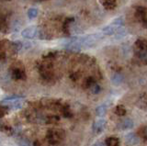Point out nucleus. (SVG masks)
Returning <instances> with one entry per match:
<instances>
[{
  "mask_svg": "<svg viewBox=\"0 0 147 146\" xmlns=\"http://www.w3.org/2000/svg\"><path fill=\"white\" fill-rule=\"evenodd\" d=\"M92 146H106L104 143H101V141H96V143H95Z\"/></svg>",
  "mask_w": 147,
  "mask_h": 146,
  "instance_id": "19",
  "label": "nucleus"
},
{
  "mask_svg": "<svg viewBox=\"0 0 147 146\" xmlns=\"http://www.w3.org/2000/svg\"><path fill=\"white\" fill-rule=\"evenodd\" d=\"M101 38H102V34L101 33H95V34L86 35V36H83V37L77 38V42L81 45L92 46V45H94Z\"/></svg>",
  "mask_w": 147,
  "mask_h": 146,
  "instance_id": "1",
  "label": "nucleus"
},
{
  "mask_svg": "<svg viewBox=\"0 0 147 146\" xmlns=\"http://www.w3.org/2000/svg\"><path fill=\"white\" fill-rule=\"evenodd\" d=\"M13 76H14V78H16V79H21L23 75H22V72L20 71V70H16V71H14L13 73Z\"/></svg>",
  "mask_w": 147,
  "mask_h": 146,
  "instance_id": "18",
  "label": "nucleus"
},
{
  "mask_svg": "<svg viewBox=\"0 0 147 146\" xmlns=\"http://www.w3.org/2000/svg\"><path fill=\"white\" fill-rule=\"evenodd\" d=\"M90 90H91V92L93 93V94H98L100 92L101 88H100V86L98 84H95L94 85L91 86V89Z\"/></svg>",
  "mask_w": 147,
  "mask_h": 146,
  "instance_id": "15",
  "label": "nucleus"
},
{
  "mask_svg": "<svg viewBox=\"0 0 147 146\" xmlns=\"http://www.w3.org/2000/svg\"><path fill=\"white\" fill-rule=\"evenodd\" d=\"M116 113L118 114V115H119V116H123L124 114L126 113V110H125V108H124L122 106H119L116 108Z\"/></svg>",
  "mask_w": 147,
  "mask_h": 146,
  "instance_id": "16",
  "label": "nucleus"
},
{
  "mask_svg": "<svg viewBox=\"0 0 147 146\" xmlns=\"http://www.w3.org/2000/svg\"><path fill=\"white\" fill-rule=\"evenodd\" d=\"M123 24H124V20L122 17H117V19H115L111 23H110V25L116 27V28H121V27L123 26Z\"/></svg>",
  "mask_w": 147,
  "mask_h": 146,
  "instance_id": "9",
  "label": "nucleus"
},
{
  "mask_svg": "<svg viewBox=\"0 0 147 146\" xmlns=\"http://www.w3.org/2000/svg\"><path fill=\"white\" fill-rule=\"evenodd\" d=\"M133 127V121L131 120V118H125L123 120L121 124H119V128L121 130H129V129H131Z\"/></svg>",
  "mask_w": 147,
  "mask_h": 146,
  "instance_id": "6",
  "label": "nucleus"
},
{
  "mask_svg": "<svg viewBox=\"0 0 147 146\" xmlns=\"http://www.w3.org/2000/svg\"><path fill=\"white\" fill-rule=\"evenodd\" d=\"M33 146H40V143H38V141H36L33 143Z\"/></svg>",
  "mask_w": 147,
  "mask_h": 146,
  "instance_id": "21",
  "label": "nucleus"
},
{
  "mask_svg": "<svg viewBox=\"0 0 147 146\" xmlns=\"http://www.w3.org/2000/svg\"><path fill=\"white\" fill-rule=\"evenodd\" d=\"M107 110H108L107 105L106 104L100 105V106H98L96 108V116H98V117H104L106 115V113H107Z\"/></svg>",
  "mask_w": 147,
  "mask_h": 146,
  "instance_id": "7",
  "label": "nucleus"
},
{
  "mask_svg": "<svg viewBox=\"0 0 147 146\" xmlns=\"http://www.w3.org/2000/svg\"><path fill=\"white\" fill-rule=\"evenodd\" d=\"M21 97L20 96H7L6 98H4L2 100V103H5V102H11V101H15V100H18L20 99Z\"/></svg>",
  "mask_w": 147,
  "mask_h": 146,
  "instance_id": "13",
  "label": "nucleus"
},
{
  "mask_svg": "<svg viewBox=\"0 0 147 146\" xmlns=\"http://www.w3.org/2000/svg\"><path fill=\"white\" fill-rule=\"evenodd\" d=\"M106 123H107V121H106V120H104V118L96 120L93 124V131L95 133H100V132L105 129Z\"/></svg>",
  "mask_w": 147,
  "mask_h": 146,
  "instance_id": "3",
  "label": "nucleus"
},
{
  "mask_svg": "<svg viewBox=\"0 0 147 146\" xmlns=\"http://www.w3.org/2000/svg\"><path fill=\"white\" fill-rule=\"evenodd\" d=\"M4 115H5V111H4V110H2V109L0 108V118H1Z\"/></svg>",
  "mask_w": 147,
  "mask_h": 146,
  "instance_id": "20",
  "label": "nucleus"
},
{
  "mask_svg": "<svg viewBox=\"0 0 147 146\" xmlns=\"http://www.w3.org/2000/svg\"><path fill=\"white\" fill-rule=\"evenodd\" d=\"M118 28H116V27H114L112 25H107L105 26L104 28L102 29V32L106 35H114L115 32H116Z\"/></svg>",
  "mask_w": 147,
  "mask_h": 146,
  "instance_id": "8",
  "label": "nucleus"
},
{
  "mask_svg": "<svg viewBox=\"0 0 147 146\" xmlns=\"http://www.w3.org/2000/svg\"><path fill=\"white\" fill-rule=\"evenodd\" d=\"M125 140L126 141L131 145H136L139 143V138L134 134V133H128L126 136H125Z\"/></svg>",
  "mask_w": 147,
  "mask_h": 146,
  "instance_id": "4",
  "label": "nucleus"
},
{
  "mask_svg": "<svg viewBox=\"0 0 147 146\" xmlns=\"http://www.w3.org/2000/svg\"><path fill=\"white\" fill-rule=\"evenodd\" d=\"M27 15H28V17H29V20H34L35 17L38 16V10L34 7H31L28 10Z\"/></svg>",
  "mask_w": 147,
  "mask_h": 146,
  "instance_id": "10",
  "label": "nucleus"
},
{
  "mask_svg": "<svg viewBox=\"0 0 147 146\" xmlns=\"http://www.w3.org/2000/svg\"><path fill=\"white\" fill-rule=\"evenodd\" d=\"M106 146H119V141L116 138H109L106 141Z\"/></svg>",
  "mask_w": 147,
  "mask_h": 146,
  "instance_id": "12",
  "label": "nucleus"
},
{
  "mask_svg": "<svg viewBox=\"0 0 147 146\" xmlns=\"http://www.w3.org/2000/svg\"><path fill=\"white\" fill-rule=\"evenodd\" d=\"M21 106H22V103L20 101H18V99L15 100V101H11L10 107L12 109H18V108H21Z\"/></svg>",
  "mask_w": 147,
  "mask_h": 146,
  "instance_id": "14",
  "label": "nucleus"
},
{
  "mask_svg": "<svg viewBox=\"0 0 147 146\" xmlns=\"http://www.w3.org/2000/svg\"><path fill=\"white\" fill-rule=\"evenodd\" d=\"M125 35H126V30H124L122 27H121V28H118L117 30H116V32H115V37H116V39L123 38Z\"/></svg>",
  "mask_w": 147,
  "mask_h": 146,
  "instance_id": "11",
  "label": "nucleus"
},
{
  "mask_svg": "<svg viewBox=\"0 0 147 146\" xmlns=\"http://www.w3.org/2000/svg\"><path fill=\"white\" fill-rule=\"evenodd\" d=\"M18 146H30L29 141L25 139H20L18 141Z\"/></svg>",
  "mask_w": 147,
  "mask_h": 146,
  "instance_id": "17",
  "label": "nucleus"
},
{
  "mask_svg": "<svg viewBox=\"0 0 147 146\" xmlns=\"http://www.w3.org/2000/svg\"><path fill=\"white\" fill-rule=\"evenodd\" d=\"M37 32H38V30L36 26H30L21 31V36L26 39H33L37 35Z\"/></svg>",
  "mask_w": 147,
  "mask_h": 146,
  "instance_id": "2",
  "label": "nucleus"
},
{
  "mask_svg": "<svg viewBox=\"0 0 147 146\" xmlns=\"http://www.w3.org/2000/svg\"><path fill=\"white\" fill-rule=\"evenodd\" d=\"M110 80H111L112 84L114 85H119L122 84V82L124 80V77H123V75L121 74H119V73H115L114 75H112Z\"/></svg>",
  "mask_w": 147,
  "mask_h": 146,
  "instance_id": "5",
  "label": "nucleus"
}]
</instances>
